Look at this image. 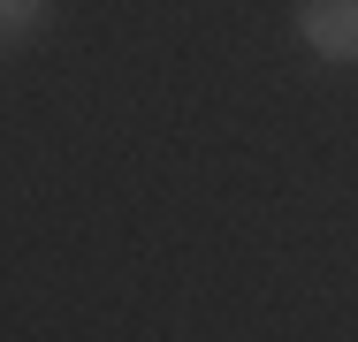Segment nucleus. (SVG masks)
<instances>
[{"label":"nucleus","mask_w":358,"mask_h":342,"mask_svg":"<svg viewBox=\"0 0 358 342\" xmlns=\"http://www.w3.org/2000/svg\"><path fill=\"white\" fill-rule=\"evenodd\" d=\"M54 15V0H0V46H23L38 38V23Z\"/></svg>","instance_id":"2"},{"label":"nucleus","mask_w":358,"mask_h":342,"mask_svg":"<svg viewBox=\"0 0 358 342\" xmlns=\"http://www.w3.org/2000/svg\"><path fill=\"white\" fill-rule=\"evenodd\" d=\"M297 38L320 61L351 68L358 61V0H297Z\"/></svg>","instance_id":"1"}]
</instances>
